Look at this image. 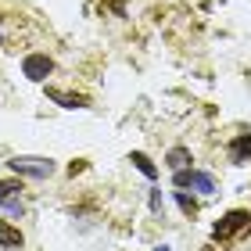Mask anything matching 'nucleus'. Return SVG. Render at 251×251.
<instances>
[{
  "label": "nucleus",
  "mask_w": 251,
  "mask_h": 251,
  "mask_svg": "<svg viewBox=\"0 0 251 251\" xmlns=\"http://www.w3.org/2000/svg\"><path fill=\"white\" fill-rule=\"evenodd\" d=\"M244 230H251V215L244 208H233L226 219H219V223L212 226V237H215V241H230V237L244 233Z\"/></svg>",
  "instance_id": "nucleus-1"
},
{
  "label": "nucleus",
  "mask_w": 251,
  "mask_h": 251,
  "mask_svg": "<svg viewBox=\"0 0 251 251\" xmlns=\"http://www.w3.org/2000/svg\"><path fill=\"white\" fill-rule=\"evenodd\" d=\"M11 173H18V176H32V179H47L50 173H54V162L50 158H11Z\"/></svg>",
  "instance_id": "nucleus-2"
},
{
  "label": "nucleus",
  "mask_w": 251,
  "mask_h": 251,
  "mask_svg": "<svg viewBox=\"0 0 251 251\" xmlns=\"http://www.w3.org/2000/svg\"><path fill=\"white\" fill-rule=\"evenodd\" d=\"M173 183L176 187H194V190H201V194H212L215 190V179L208 173H194V169H176Z\"/></svg>",
  "instance_id": "nucleus-3"
},
{
  "label": "nucleus",
  "mask_w": 251,
  "mask_h": 251,
  "mask_svg": "<svg viewBox=\"0 0 251 251\" xmlns=\"http://www.w3.org/2000/svg\"><path fill=\"white\" fill-rule=\"evenodd\" d=\"M50 72H54V61L47 58V54H29V58L22 61V75L32 79V83H43Z\"/></svg>",
  "instance_id": "nucleus-4"
},
{
  "label": "nucleus",
  "mask_w": 251,
  "mask_h": 251,
  "mask_svg": "<svg viewBox=\"0 0 251 251\" xmlns=\"http://www.w3.org/2000/svg\"><path fill=\"white\" fill-rule=\"evenodd\" d=\"M18 190H22V179H0V204H4L11 215H22V198H18Z\"/></svg>",
  "instance_id": "nucleus-5"
},
{
  "label": "nucleus",
  "mask_w": 251,
  "mask_h": 251,
  "mask_svg": "<svg viewBox=\"0 0 251 251\" xmlns=\"http://www.w3.org/2000/svg\"><path fill=\"white\" fill-rule=\"evenodd\" d=\"M251 158V133H241L237 140L230 144V162H237V165H244Z\"/></svg>",
  "instance_id": "nucleus-6"
},
{
  "label": "nucleus",
  "mask_w": 251,
  "mask_h": 251,
  "mask_svg": "<svg viewBox=\"0 0 251 251\" xmlns=\"http://www.w3.org/2000/svg\"><path fill=\"white\" fill-rule=\"evenodd\" d=\"M47 97L50 100H58L61 108H86V97H79V94H65V90H47Z\"/></svg>",
  "instance_id": "nucleus-7"
},
{
  "label": "nucleus",
  "mask_w": 251,
  "mask_h": 251,
  "mask_svg": "<svg viewBox=\"0 0 251 251\" xmlns=\"http://www.w3.org/2000/svg\"><path fill=\"white\" fill-rule=\"evenodd\" d=\"M0 248H7V251L22 248V233H18L11 223H0Z\"/></svg>",
  "instance_id": "nucleus-8"
},
{
  "label": "nucleus",
  "mask_w": 251,
  "mask_h": 251,
  "mask_svg": "<svg viewBox=\"0 0 251 251\" xmlns=\"http://www.w3.org/2000/svg\"><path fill=\"white\" fill-rule=\"evenodd\" d=\"M129 162H133L136 169H140V173H144L147 179H154V176H158V165H154V162H151V158H147L144 151H133V154H129Z\"/></svg>",
  "instance_id": "nucleus-9"
},
{
  "label": "nucleus",
  "mask_w": 251,
  "mask_h": 251,
  "mask_svg": "<svg viewBox=\"0 0 251 251\" xmlns=\"http://www.w3.org/2000/svg\"><path fill=\"white\" fill-rule=\"evenodd\" d=\"M169 165L173 169H187L190 165V151L187 147H173V151H169Z\"/></svg>",
  "instance_id": "nucleus-10"
},
{
  "label": "nucleus",
  "mask_w": 251,
  "mask_h": 251,
  "mask_svg": "<svg viewBox=\"0 0 251 251\" xmlns=\"http://www.w3.org/2000/svg\"><path fill=\"white\" fill-rule=\"evenodd\" d=\"M176 204H179V208H183V215H190V219H194V215H198V201H194L190 194L176 190Z\"/></svg>",
  "instance_id": "nucleus-11"
},
{
  "label": "nucleus",
  "mask_w": 251,
  "mask_h": 251,
  "mask_svg": "<svg viewBox=\"0 0 251 251\" xmlns=\"http://www.w3.org/2000/svg\"><path fill=\"white\" fill-rule=\"evenodd\" d=\"M151 208L162 212V190H151Z\"/></svg>",
  "instance_id": "nucleus-12"
},
{
  "label": "nucleus",
  "mask_w": 251,
  "mask_h": 251,
  "mask_svg": "<svg viewBox=\"0 0 251 251\" xmlns=\"http://www.w3.org/2000/svg\"><path fill=\"white\" fill-rule=\"evenodd\" d=\"M154 251H169V244H158V248H154Z\"/></svg>",
  "instance_id": "nucleus-13"
},
{
  "label": "nucleus",
  "mask_w": 251,
  "mask_h": 251,
  "mask_svg": "<svg viewBox=\"0 0 251 251\" xmlns=\"http://www.w3.org/2000/svg\"><path fill=\"white\" fill-rule=\"evenodd\" d=\"M201 251H219V248H201Z\"/></svg>",
  "instance_id": "nucleus-14"
}]
</instances>
